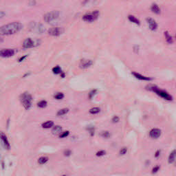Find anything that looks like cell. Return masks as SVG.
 <instances>
[{
	"label": "cell",
	"mask_w": 176,
	"mask_h": 176,
	"mask_svg": "<svg viewBox=\"0 0 176 176\" xmlns=\"http://www.w3.org/2000/svg\"><path fill=\"white\" fill-rule=\"evenodd\" d=\"M3 41V39L0 38V43H2Z\"/></svg>",
	"instance_id": "b9f144b4"
},
{
	"label": "cell",
	"mask_w": 176,
	"mask_h": 176,
	"mask_svg": "<svg viewBox=\"0 0 176 176\" xmlns=\"http://www.w3.org/2000/svg\"><path fill=\"white\" fill-rule=\"evenodd\" d=\"M52 72H53L54 74H60L62 73V70H61L60 66H55L54 68H52Z\"/></svg>",
	"instance_id": "603a6c76"
},
{
	"label": "cell",
	"mask_w": 176,
	"mask_h": 176,
	"mask_svg": "<svg viewBox=\"0 0 176 176\" xmlns=\"http://www.w3.org/2000/svg\"><path fill=\"white\" fill-rule=\"evenodd\" d=\"M164 36H165V39H166V41L167 43L169 44H172L173 42V37H171V35L169 34V32L168 31L164 32Z\"/></svg>",
	"instance_id": "ffe728a7"
},
{
	"label": "cell",
	"mask_w": 176,
	"mask_h": 176,
	"mask_svg": "<svg viewBox=\"0 0 176 176\" xmlns=\"http://www.w3.org/2000/svg\"><path fill=\"white\" fill-rule=\"evenodd\" d=\"M62 127L59 125H57L55 127H54L52 129V133H53L54 135H60L62 132Z\"/></svg>",
	"instance_id": "e0dca14e"
},
{
	"label": "cell",
	"mask_w": 176,
	"mask_h": 176,
	"mask_svg": "<svg viewBox=\"0 0 176 176\" xmlns=\"http://www.w3.org/2000/svg\"><path fill=\"white\" fill-rule=\"evenodd\" d=\"M128 19H129V21L130 22L133 23V24H136V25H140V20L138 18H136V17H135V16L133 15H129L128 16Z\"/></svg>",
	"instance_id": "ac0fdd59"
},
{
	"label": "cell",
	"mask_w": 176,
	"mask_h": 176,
	"mask_svg": "<svg viewBox=\"0 0 176 176\" xmlns=\"http://www.w3.org/2000/svg\"><path fill=\"white\" fill-rule=\"evenodd\" d=\"M93 61L90 59H81L79 63V67L81 69H87V68H89V67L92 66Z\"/></svg>",
	"instance_id": "30bf717a"
},
{
	"label": "cell",
	"mask_w": 176,
	"mask_h": 176,
	"mask_svg": "<svg viewBox=\"0 0 176 176\" xmlns=\"http://www.w3.org/2000/svg\"><path fill=\"white\" fill-rule=\"evenodd\" d=\"M100 15V13L98 10H94L91 13H88L83 16L82 19L84 22L87 23H92L95 22L98 18Z\"/></svg>",
	"instance_id": "277c9868"
},
{
	"label": "cell",
	"mask_w": 176,
	"mask_h": 176,
	"mask_svg": "<svg viewBox=\"0 0 176 176\" xmlns=\"http://www.w3.org/2000/svg\"><path fill=\"white\" fill-rule=\"evenodd\" d=\"M112 121L113 123H118L120 121V118L118 116H114L113 118H112Z\"/></svg>",
	"instance_id": "836d02e7"
},
{
	"label": "cell",
	"mask_w": 176,
	"mask_h": 176,
	"mask_svg": "<svg viewBox=\"0 0 176 176\" xmlns=\"http://www.w3.org/2000/svg\"><path fill=\"white\" fill-rule=\"evenodd\" d=\"M30 74V73H26L24 75V76H23V77H26V76H29Z\"/></svg>",
	"instance_id": "ab89813d"
},
{
	"label": "cell",
	"mask_w": 176,
	"mask_h": 176,
	"mask_svg": "<svg viewBox=\"0 0 176 176\" xmlns=\"http://www.w3.org/2000/svg\"><path fill=\"white\" fill-rule=\"evenodd\" d=\"M49 158L48 157H46V156H41L38 159V162L39 164H44L48 161Z\"/></svg>",
	"instance_id": "7402d4cb"
},
{
	"label": "cell",
	"mask_w": 176,
	"mask_h": 176,
	"mask_svg": "<svg viewBox=\"0 0 176 176\" xmlns=\"http://www.w3.org/2000/svg\"><path fill=\"white\" fill-rule=\"evenodd\" d=\"M54 97L55 99H57V100H61V99H63V97H64V94L61 92H58L55 95H54Z\"/></svg>",
	"instance_id": "4316f807"
},
{
	"label": "cell",
	"mask_w": 176,
	"mask_h": 176,
	"mask_svg": "<svg viewBox=\"0 0 176 176\" xmlns=\"http://www.w3.org/2000/svg\"><path fill=\"white\" fill-rule=\"evenodd\" d=\"M63 154H64V156H66V157H69L70 156H71L72 154V151L70 150H66L63 152Z\"/></svg>",
	"instance_id": "e575fe53"
},
{
	"label": "cell",
	"mask_w": 176,
	"mask_h": 176,
	"mask_svg": "<svg viewBox=\"0 0 176 176\" xmlns=\"http://www.w3.org/2000/svg\"><path fill=\"white\" fill-rule=\"evenodd\" d=\"M22 23L18 22H11L0 27V36H8L16 34L22 29Z\"/></svg>",
	"instance_id": "6da1fadb"
},
{
	"label": "cell",
	"mask_w": 176,
	"mask_h": 176,
	"mask_svg": "<svg viewBox=\"0 0 176 176\" xmlns=\"http://www.w3.org/2000/svg\"><path fill=\"white\" fill-rule=\"evenodd\" d=\"M176 157V149H174L170 153L169 156L168 158V162L169 164H172L175 161Z\"/></svg>",
	"instance_id": "2e32d148"
},
{
	"label": "cell",
	"mask_w": 176,
	"mask_h": 176,
	"mask_svg": "<svg viewBox=\"0 0 176 176\" xmlns=\"http://www.w3.org/2000/svg\"><path fill=\"white\" fill-rule=\"evenodd\" d=\"M60 17V11L58 10H53V11L48 12L45 13L43 16V19L45 22L50 24L57 20Z\"/></svg>",
	"instance_id": "3957f363"
},
{
	"label": "cell",
	"mask_w": 176,
	"mask_h": 176,
	"mask_svg": "<svg viewBox=\"0 0 176 176\" xmlns=\"http://www.w3.org/2000/svg\"><path fill=\"white\" fill-rule=\"evenodd\" d=\"M152 91H154V92L156 93L158 96H159L160 97L163 98V99L166 100V101H173V96H172L171 95L169 94V93H167L166 91L159 89L156 85H155V87H154V89H153Z\"/></svg>",
	"instance_id": "5b68a950"
},
{
	"label": "cell",
	"mask_w": 176,
	"mask_h": 176,
	"mask_svg": "<svg viewBox=\"0 0 176 176\" xmlns=\"http://www.w3.org/2000/svg\"><path fill=\"white\" fill-rule=\"evenodd\" d=\"M19 100L22 105L24 106L25 110H28L32 106V97L31 94H30L28 92H24L19 96Z\"/></svg>",
	"instance_id": "7a4b0ae2"
},
{
	"label": "cell",
	"mask_w": 176,
	"mask_h": 176,
	"mask_svg": "<svg viewBox=\"0 0 176 176\" xmlns=\"http://www.w3.org/2000/svg\"><path fill=\"white\" fill-rule=\"evenodd\" d=\"M100 135H101L102 137H103V138H109L110 137V133L107 131H102L101 133H100Z\"/></svg>",
	"instance_id": "484cf974"
},
{
	"label": "cell",
	"mask_w": 176,
	"mask_h": 176,
	"mask_svg": "<svg viewBox=\"0 0 176 176\" xmlns=\"http://www.w3.org/2000/svg\"><path fill=\"white\" fill-rule=\"evenodd\" d=\"M28 57V55H25V56H23V57H22L20 58V59H19L18 60V62H22L24 60H25L26 58Z\"/></svg>",
	"instance_id": "8d00e7d4"
},
{
	"label": "cell",
	"mask_w": 176,
	"mask_h": 176,
	"mask_svg": "<svg viewBox=\"0 0 176 176\" xmlns=\"http://www.w3.org/2000/svg\"><path fill=\"white\" fill-rule=\"evenodd\" d=\"M68 112H69V109H68V108L61 109V110L58 111L57 116H61L66 115V114L68 113Z\"/></svg>",
	"instance_id": "44dd1931"
},
{
	"label": "cell",
	"mask_w": 176,
	"mask_h": 176,
	"mask_svg": "<svg viewBox=\"0 0 176 176\" xmlns=\"http://www.w3.org/2000/svg\"><path fill=\"white\" fill-rule=\"evenodd\" d=\"M61 76L62 77V78H64L65 76H66V74H65V73H61Z\"/></svg>",
	"instance_id": "60d3db41"
},
{
	"label": "cell",
	"mask_w": 176,
	"mask_h": 176,
	"mask_svg": "<svg viewBox=\"0 0 176 176\" xmlns=\"http://www.w3.org/2000/svg\"><path fill=\"white\" fill-rule=\"evenodd\" d=\"M161 133L162 131L159 128H153V129H151V131H149V137L152 139H158L160 137Z\"/></svg>",
	"instance_id": "9c48e42d"
},
{
	"label": "cell",
	"mask_w": 176,
	"mask_h": 176,
	"mask_svg": "<svg viewBox=\"0 0 176 176\" xmlns=\"http://www.w3.org/2000/svg\"><path fill=\"white\" fill-rule=\"evenodd\" d=\"M5 15H6V13H5L4 12H3V11H0V19H2L3 17H4Z\"/></svg>",
	"instance_id": "74e56055"
},
{
	"label": "cell",
	"mask_w": 176,
	"mask_h": 176,
	"mask_svg": "<svg viewBox=\"0 0 176 176\" xmlns=\"http://www.w3.org/2000/svg\"><path fill=\"white\" fill-rule=\"evenodd\" d=\"M127 148L126 147H123L122 149L120 150V155H121V156H124V155H125L127 154Z\"/></svg>",
	"instance_id": "d6a6232c"
},
{
	"label": "cell",
	"mask_w": 176,
	"mask_h": 176,
	"mask_svg": "<svg viewBox=\"0 0 176 176\" xmlns=\"http://www.w3.org/2000/svg\"><path fill=\"white\" fill-rule=\"evenodd\" d=\"M69 134H70V131H64L63 133H61V134L59 135V138H66V137L68 136V135H69Z\"/></svg>",
	"instance_id": "1f68e13d"
},
{
	"label": "cell",
	"mask_w": 176,
	"mask_h": 176,
	"mask_svg": "<svg viewBox=\"0 0 176 176\" xmlns=\"http://www.w3.org/2000/svg\"><path fill=\"white\" fill-rule=\"evenodd\" d=\"M15 54V50L14 49H1L0 50V57L3 58H8L13 57Z\"/></svg>",
	"instance_id": "52a82bcc"
},
{
	"label": "cell",
	"mask_w": 176,
	"mask_h": 176,
	"mask_svg": "<svg viewBox=\"0 0 176 176\" xmlns=\"http://www.w3.org/2000/svg\"><path fill=\"white\" fill-rule=\"evenodd\" d=\"M97 92V90L96 89H92L89 92V94H88V96H89V99H92L93 97L95 96V94H96Z\"/></svg>",
	"instance_id": "f1b7e54d"
},
{
	"label": "cell",
	"mask_w": 176,
	"mask_h": 176,
	"mask_svg": "<svg viewBox=\"0 0 176 176\" xmlns=\"http://www.w3.org/2000/svg\"><path fill=\"white\" fill-rule=\"evenodd\" d=\"M30 29L32 31L37 32L39 33H43L45 31V28L41 24H37L35 22L30 24Z\"/></svg>",
	"instance_id": "8992f818"
},
{
	"label": "cell",
	"mask_w": 176,
	"mask_h": 176,
	"mask_svg": "<svg viewBox=\"0 0 176 176\" xmlns=\"http://www.w3.org/2000/svg\"><path fill=\"white\" fill-rule=\"evenodd\" d=\"M54 125V122L52 120H48L46 121V122L43 123V124H42V127L43 128V129H50V128L52 127Z\"/></svg>",
	"instance_id": "d6986e66"
},
{
	"label": "cell",
	"mask_w": 176,
	"mask_h": 176,
	"mask_svg": "<svg viewBox=\"0 0 176 176\" xmlns=\"http://www.w3.org/2000/svg\"><path fill=\"white\" fill-rule=\"evenodd\" d=\"M47 101H44V100H43V101H40L37 103V106L38 107H39V108H45V107L47 106Z\"/></svg>",
	"instance_id": "d4e9b609"
},
{
	"label": "cell",
	"mask_w": 176,
	"mask_h": 176,
	"mask_svg": "<svg viewBox=\"0 0 176 176\" xmlns=\"http://www.w3.org/2000/svg\"><path fill=\"white\" fill-rule=\"evenodd\" d=\"M131 74L133 76L135 77V78H136L137 79H138V80L140 81H149L152 80V78H151V77H148V76H145L142 75L141 74L136 72H132Z\"/></svg>",
	"instance_id": "5bb4252c"
},
{
	"label": "cell",
	"mask_w": 176,
	"mask_h": 176,
	"mask_svg": "<svg viewBox=\"0 0 176 176\" xmlns=\"http://www.w3.org/2000/svg\"><path fill=\"white\" fill-rule=\"evenodd\" d=\"M100 112H101V109L98 107H93V108L90 109L89 111V114H97L99 113Z\"/></svg>",
	"instance_id": "cb8c5ba5"
},
{
	"label": "cell",
	"mask_w": 176,
	"mask_h": 176,
	"mask_svg": "<svg viewBox=\"0 0 176 176\" xmlns=\"http://www.w3.org/2000/svg\"><path fill=\"white\" fill-rule=\"evenodd\" d=\"M151 10L152 11V13L156 14V15H159L160 13V8L159 6L157 3H152L151 6Z\"/></svg>",
	"instance_id": "9a60e30c"
},
{
	"label": "cell",
	"mask_w": 176,
	"mask_h": 176,
	"mask_svg": "<svg viewBox=\"0 0 176 176\" xmlns=\"http://www.w3.org/2000/svg\"><path fill=\"white\" fill-rule=\"evenodd\" d=\"M160 169V167L158 166V165H156V166H155L154 168L152 169V170H151V173L152 174L157 173L159 171Z\"/></svg>",
	"instance_id": "4dcf8cb0"
},
{
	"label": "cell",
	"mask_w": 176,
	"mask_h": 176,
	"mask_svg": "<svg viewBox=\"0 0 176 176\" xmlns=\"http://www.w3.org/2000/svg\"><path fill=\"white\" fill-rule=\"evenodd\" d=\"M23 47L25 49L28 48H32V47H35L36 45L35 44V41L34 40L32 39L31 38H27L26 39H25L23 42Z\"/></svg>",
	"instance_id": "8fae6325"
},
{
	"label": "cell",
	"mask_w": 176,
	"mask_h": 176,
	"mask_svg": "<svg viewBox=\"0 0 176 176\" xmlns=\"http://www.w3.org/2000/svg\"><path fill=\"white\" fill-rule=\"evenodd\" d=\"M87 130L88 131H89V134H90L91 136H94V131H95V129H94V127H92V126L88 127L87 128Z\"/></svg>",
	"instance_id": "83f0119b"
},
{
	"label": "cell",
	"mask_w": 176,
	"mask_h": 176,
	"mask_svg": "<svg viewBox=\"0 0 176 176\" xmlns=\"http://www.w3.org/2000/svg\"><path fill=\"white\" fill-rule=\"evenodd\" d=\"M105 155H106V151L105 150H100L97 151V153L96 154V156L97 157H102V156H104Z\"/></svg>",
	"instance_id": "f546056e"
},
{
	"label": "cell",
	"mask_w": 176,
	"mask_h": 176,
	"mask_svg": "<svg viewBox=\"0 0 176 176\" xmlns=\"http://www.w3.org/2000/svg\"><path fill=\"white\" fill-rule=\"evenodd\" d=\"M147 22L148 24V25H149V29L151 30L152 31H155L158 28V24L157 22H156V20H154V19L150 18V17H149V18H147Z\"/></svg>",
	"instance_id": "4fadbf2b"
},
{
	"label": "cell",
	"mask_w": 176,
	"mask_h": 176,
	"mask_svg": "<svg viewBox=\"0 0 176 176\" xmlns=\"http://www.w3.org/2000/svg\"><path fill=\"white\" fill-rule=\"evenodd\" d=\"M160 154H161V151L160 150H157L156 151V153H155V154H154L155 158H159L160 156Z\"/></svg>",
	"instance_id": "d590c367"
},
{
	"label": "cell",
	"mask_w": 176,
	"mask_h": 176,
	"mask_svg": "<svg viewBox=\"0 0 176 176\" xmlns=\"http://www.w3.org/2000/svg\"><path fill=\"white\" fill-rule=\"evenodd\" d=\"M0 140H1V142H3V147L6 148V149L9 150L10 149V145L9 142H8V138H7L6 134L1 131H0Z\"/></svg>",
	"instance_id": "7c38bea8"
},
{
	"label": "cell",
	"mask_w": 176,
	"mask_h": 176,
	"mask_svg": "<svg viewBox=\"0 0 176 176\" xmlns=\"http://www.w3.org/2000/svg\"><path fill=\"white\" fill-rule=\"evenodd\" d=\"M29 3L30 6H35V5L36 4V1H35V0H31V1H30Z\"/></svg>",
	"instance_id": "f35d334b"
},
{
	"label": "cell",
	"mask_w": 176,
	"mask_h": 176,
	"mask_svg": "<svg viewBox=\"0 0 176 176\" xmlns=\"http://www.w3.org/2000/svg\"><path fill=\"white\" fill-rule=\"evenodd\" d=\"M64 32V30L61 27H54L49 29L48 34L52 37H58Z\"/></svg>",
	"instance_id": "ba28073f"
},
{
	"label": "cell",
	"mask_w": 176,
	"mask_h": 176,
	"mask_svg": "<svg viewBox=\"0 0 176 176\" xmlns=\"http://www.w3.org/2000/svg\"><path fill=\"white\" fill-rule=\"evenodd\" d=\"M62 176H66V175H62Z\"/></svg>",
	"instance_id": "7bdbcfd3"
}]
</instances>
